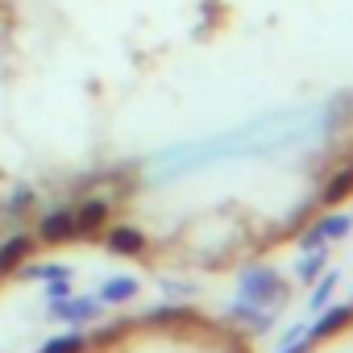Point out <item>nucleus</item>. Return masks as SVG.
<instances>
[{"label":"nucleus","mask_w":353,"mask_h":353,"mask_svg":"<svg viewBox=\"0 0 353 353\" xmlns=\"http://www.w3.org/2000/svg\"><path fill=\"white\" fill-rule=\"evenodd\" d=\"M233 0H0V75L54 79L92 121L162 133Z\"/></svg>","instance_id":"obj_1"},{"label":"nucleus","mask_w":353,"mask_h":353,"mask_svg":"<svg viewBox=\"0 0 353 353\" xmlns=\"http://www.w3.org/2000/svg\"><path fill=\"white\" fill-rule=\"evenodd\" d=\"M287 50L345 104H353V0H274Z\"/></svg>","instance_id":"obj_2"},{"label":"nucleus","mask_w":353,"mask_h":353,"mask_svg":"<svg viewBox=\"0 0 353 353\" xmlns=\"http://www.w3.org/2000/svg\"><path fill=\"white\" fill-rule=\"evenodd\" d=\"M349 328H353V303H341V307L324 312V316L312 324L307 341H332V336H341V332H349Z\"/></svg>","instance_id":"obj_3"},{"label":"nucleus","mask_w":353,"mask_h":353,"mask_svg":"<svg viewBox=\"0 0 353 353\" xmlns=\"http://www.w3.org/2000/svg\"><path fill=\"white\" fill-rule=\"evenodd\" d=\"M54 316L59 320H92L96 303H54Z\"/></svg>","instance_id":"obj_4"},{"label":"nucleus","mask_w":353,"mask_h":353,"mask_svg":"<svg viewBox=\"0 0 353 353\" xmlns=\"http://www.w3.org/2000/svg\"><path fill=\"white\" fill-rule=\"evenodd\" d=\"M83 345H88V336H83V332H71V336H59V341H50L42 353H83Z\"/></svg>","instance_id":"obj_5"},{"label":"nucleus","mask_w":353,"mask_h":353,"mask_svg":"<svg viewBox=\"0 0 353 353\" xmlns=\"http://www.w3.org/2000/svg\"><path fill=\"white\" fill-rule=\"evenodd\" d=\"M104 295H108V299H125V295H133V283H129V279L108 283V287H104Z\"/></svg>","instance_id":"obj_6"},{"label":"nucleus","mask_w":353,"mask_h":353,"mask_svg":"<svg viewBox=\"0 0 353 353\" xmlns=\"http://www.w3.org/2000/svg\"><path fill=\"white\" fill-rule=\"evenodd\" d=\"M332 283H336V279H324V283L316 287V295H312V307H316V312H324V303H328V291H332Z\"/></svg>","instance_id":"obj_7"}]
</instances>
